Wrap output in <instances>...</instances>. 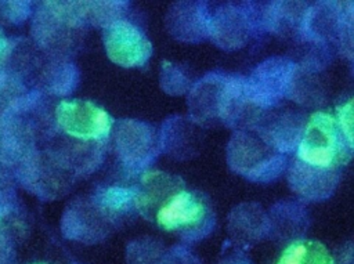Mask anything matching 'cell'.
<instances>
[{"label": "cell", "mask_w": 354, "mask_h": 264, "mask_svg": "<svg viewBox=\"0 0 354 264\" xmlns=\"http://www.w3.org/2000/svg\"><path fill=\"white\" fill-rule=\"evenodd\" d=\"M188 109L191 120L203 127L224 124L246 129L259 113L246 98L245 77L216 72L192 84Z\"/></svg>", "instance_id": "6da1fadb"}, {"label": "cell", "mask_w": 354, "mask_h": 264, "mask_svg": "<svg viewBox=\"0 0 354 264\" xmlns=\"http://www.w3.org/2000/svg\"><path fill=\"white\" fill-rule=\"evenodd\" d=\"M76 1H43L33 14L32 36L39 48L57 59H68L83 43L86 32Z\"/></svg>", "instance_id": "7a4b0ae2"}, {"label": "cell", "mask_w": 354, "mask_h": 264, "mask_svg": "<svg viewBox=\"0 0 354 264\" xmlns=\"http://www.w3.org/2000/svg\"><path fill=\"white\" fill-rule=\"evenodd\" d=\"M296 151L301 162L336 170L354 153L337 119L326 112H314L308 117Z\"/></svg>", "instance_id": "3957f363"}, {"label": "cell", "mask_w": 354, "mask_h": 264, "mask_svg": "<svg viewBox=\"0 0 354 264\" xmlns=\"http://www.w3.org/2000/svg\"><path fill=\"white\" fill-rule=\"evenodd\" d=\"M232 171L253 182L274 181L286 167V156L266 142L253 129L234 131L227 145Z\"/></svg>", "instance_id": "277c9868"}, {"label": "cell", "mask_w": 354, "mask_h": 264, "mask_svg": "<svg viewBox=\"0 0 354 264\" xmlns=\"http://www.w3.org/2000/svg\"><path fill=\"white\" fill-rule=\"evenodd\" d=\"M153 220L160 228L178 232L187 242L205 238L214 225V214L207 199L184 188L159 207Z\"/></svg>", "instance_id": "5b68a950"}, {"label": "cell", "mask_w": 354, "mask_h": 264, "mask_svg": "<svg viewBox=\"0 0 354 264\" xmlns=\"http://www.w3.org/2000/svg\"><path fill=\"white\" fill-rule=\"evenodd\" d=\"M15 180L30 194L43 200L66 195L75 184L73 170L53 151L36 149L14 169Z\"/></svg>", "instance_id": "8992f818"}, {"label": "cell", "mask_w": 354, "mask_h": 264, "mask_svg": "<svg viewBox=\"0 0 354 264\" xmlns=\"http://www.w3.org/2000/svg\"><path fill=\"white\" fill-rule=\"evenodd\" d=\"M40 101V93L28 95L7 115L0 117V162L15 169L37 148V122L29 113Z\"/></svg>", "instance_id": "52a82bcc"}, {"label": "cell", "mask_w": 354, "mask_h": 264, "mask_svg": "<svg viewBox=\"0 0 354 264\" xmlns=\"http://www.w3.org/2000/svg\"><path fill=\"white\" fill-rule=\"evenodd\" d=\"M57 130L75 141L105 144L113 130L112 116L86 100H62L55 106Z\"/></svg>", "instance_id": "ba28073f"}, {"label": "cell", "mask_w": 354, "mask_h": 264, "mask_svg": "<svg viewBox=\"0 0 354 264\" xmlns=\"http://www.w3.org/2000/svg\"><path fill=\"white\" fill-rule=\"evenodd\" d=\"M296 73V64L285 57L264 59L245 77L249 104L259 112L274 108L283 97L290 94Z\"/></svg>", "instance_id": "9c48e42d"}, {"label": "cell", "mask_w": 354, "mask_h": 264, "mask_svg": "<svg viewBox=\"0 0 354 264\" xmlns=\"http://www.w3.org/2000/svg\"><path fill=\"white\" fill-rule=\"evenodd\" d=\"M115 152L129 173H140L160 152V137L148 123L123 119L113 126Z\"/></svg>", "instance_id": "30bf717a"}, {"label": "cell", "mask_w": 354, "mask_h": 264, "mask_svg": "<svg viewBox=\"0 0 354 264\" xmlns=\"http://www.w3.org/2000/svg\"><path fill=\"white\" fill-rule=\"evenodd\" d=\"M113 224L115 220L91 198H77L64 211L61 231L71 241L91 245L104 241L112 232Z\"/></svg>", "instance_id": "8fae6325"}, {"label": "cell", "mask_w": 354, "mask_h": 264, "mask_svg": "<svg viewBox=\"0 0 354 264\" xmlns=\"http://www.w3.org/2000/svg\"><path fill=\"white\" fill-rule=\"evenodd\" d=\"M108 58L123 68H140L152 55V44L145 33L127 19H120L102 32Z\"/></svg>", "instance_id": "7c38bea8"}, {"label": "cell", "mask_w": 354, "mask_h": 264, "mask_svg": "<svg viewBox=\"0 0 354 264\" xmlns=\"http://www.w3.org/2000/svg\"><path fill=\"white\" fill-rule=\"evenodd\" d=\"M260 23V17L252 8H246V3H227L212 11L209 37L223 50H235L246 44Z\"/></svg>", "instance_id": "4fadbf2b"}, {"label": "cell", "mask_w": 354, "mask_h": 264, "mask_svg": "<svg viewBox=\"0 0 354 264\" xmlns=\"http://www.w3.org/2000/svg\"><path fill=\"white\" fill-rule=\"evenodd\" d=\"M306 123L303 115L295 109L271 108L264 115L259 113L248 129H253L266 142L285 155L297 149Z\"/></svg>", "instance_id": "5bb4252c"}, {"label": "cell", "mask_w": 354, "mask_h": 264, "mask_svg": "<svg viewBox=\"0 0 354 264\" xmlns=\"http://www.w3.org/2000/svg\"><path fill=\"white\" fill-rule=\"evenodd\" d=\"M210 15L205 1H176L166 14V28L180 41L199 43L209 37Z\"/></svg>", "instance_id": "9a60e30c"}, {"label": "cell", "mask_w": 354, "mask_h": 264, "mask_svg": "<svg viewBox=\"0 0 354 264\" xmlns=\"http://www.w3.org/2000/svg\"><path fill=\"white\" fill-rule=\"evenodd\" d=\"M340 170L308 164L296 159L288 169L290 189L300 198L311 202L328 199L336 189Z\"/></svg>", "instance_id": "2e32d148"}, {"label": "cell", "mask_w": 354, "mask_h": 264, "mask_svg": "<svg viewBox=\"0 0 354 264\" xmlns=\"http://www.w3.org/2000/svg\"><path fill=\"white\" fill-rule=\"evenodd\" d=\"M184 182L180 177L162 171H148L141 177L136 207L148 220L155 218L159 207L176 192L183 189Z\"/></svg>", "instance_id": "e0dca14e"}, {"label": "cell", "mask_w": 354, "mask_h": 264, "mask_svg": "<svg viewBox=\"0 0 354 264\" xmlns=\"http://www.w3.org/2000/svg\"><path fill=\"white\" fill-rule=\"evenodd\" d=\"M228 231L241 243H254L270 234V220L259 205L243 203L231 211Z\"/></svg>", "instance_id": "ac0fdd59"}, {"label": "cell", "mask_w": 354, "mask_h": 264, "mask_svg": "<svg viewBox=\"0 0 354 264\" xmlns=\"http://www.w3.org/2000/svg\"><path fill=\"white\" fill-rule=\"evenodd\" d=\"M192 120L188 122L184 117H170L163 123L160 137V149L167 155L185 159L192 155L195 148V130Z\"/></svg>", "instance_id": "d6986e66"}, {"label": "cell", "mask_w": 354, "mask_h": 264, "mask_svg": "<svg viewBox=\"0 0 354 264\" xmlns=\"http://www.w3.org/2000/svg\"><path fill=\"white\" fill-rule=\"evenodd\" d=\"M41 87L58 97L69 95L79 83V70L76 65L68 59L53 58L47 64L46 69L41 73Z\"/></svg>", "instance_id": "ffe728a7"}, {"label": "cell", "mask_w": 354, "mask_h": 264, "mask_svg": "<svg viewBox=\"0 0 354 264\" xmlns=\"http://www.w3.org/2000/svg\"><path fill=\"white\" fill-rule=\"evenodd\" d=\"M77 11L86 25L106 28L120 19H124L129 3L122 0H94L76 1Z\"/></svg>", "instance_id": "44dd1931"}, {"label": "cell", "mask_w": 354, "mask_h": 264, "mask_svg": "<svg viewBox=\"0 0 354 264\" xmlns=\"http://www.w3.org/2000/svg\"><path fill=\"white\" fill-rule=\"evenodd\" d=\"M277 264H335V260L321 242L296 239L282 250Z\"/></svg>", "instance_id": "7402d4cb"}, {"label": "cell", "mask_w": 354, "mask_h": 264, "mask_svg": "<svg viewBox=\"0 0 354 264\" xmlns=\"http://www.w3.org/2000/svg\"><path fill=\"white\" fill-rule=\"evenodd\" d=\"M138 189L136 187H120L111 185L106 188L97 189L91 199L98 205L106 214L113 220L122 213H127L130 209L136 207Z\"/></svg>", "instance_id": "603a6c76"}, {"label": "cell", "mask_w": 354, "mask_h": 264, "mask_svg": "<svg viewBox=\"0 0 354 264\" xmlns=\"http://www.w3.org/2000/svg\"><path fill=\"white\" fill-rule=\"evenodd\" d=\"M28 232V218L17 196L0 198V235L12 245L22 241Z\"/></svg>", "instance_id": "cb8c5ba5"}, {"label": "cell", "mask_w": 354, "mask_h": 264, "mask_svg": "<svg viewBox=\"0 0 354 264\" xmlns=\"http://www.w3.org/2000/svg\"><path fill=\"white\" fill-rule=\"evenodd\" d=\"M28 93L26 86L17 70L0 66V117L12 111Z\"/></svg>", "instance_id": "d4e9b609"}, {"label": "cell", "mask_w": 354, "mask_h": 264, "mask_svg": "<svg viewBox=\"0 0 354 264\" xmlns=\"http://www.w3.org/2000/svg\"><path fill=\"white\" fill-rule=\"evenodd\" d=\"M166 253L163 245L153 238H140L126 249L127 264H159Z\"/></svg>", "instance_id": "484cf974"}, {"label": "cell", "mask_w": 354, "mask_h": 264, "mask_svg": "<svg viewBox=\"0 0 354 264\" xmlns=\"http://www.w3.org/2000/svg\"><path fill=\"white\" fill-rule=\"evenodd\" d=\"M159 82L162 90L170 95H183L192 87L191 79L185 70L180 65L167 61L162 62Z\"/></svg>", "instance_id": "4316f807"}, {"label": "cell", "mask_w": 354, "mask_h": 264, "mask_svg": "<svg viewBox=\"0 0 354 264\" xmlns=\"http://www.w3.org/2000/svg\"><path fill=\"white\" fill-rule=\"evenodd\" d=\"M32 14L30 1H0V19L3 22L19 25L24 23Z\"/></svg>", "instance_id": "83f0119b"}, {"label": "cell", "mask_w": 354, "mask_h": 264, "mask_svg": "<svg viewBox=\"0 0 354 264\" xmlns=\"http://www.w3.org/2000/svg\"><path fill=\"white\" fill-rule=\"evenodd\" d=\"M336 119L342 127V131L354 151V95L336 109Z\"/></svg>", "instance_id": "f1b7e54d"}, {"label": "cell", "mask_w": 354, "mask_h": 264, "mask_svg": "<svg viewBox=\"0 0 354 264\" xmlns=\"http://www.w3.org/2000/svg\"><path fill=\"white\" fill-rule=\"evenodd\" d=\"M159 264H201V261L184 246H174L166 250Z\"/></svg>", "instance_id": "f546056e"}, {"label": "cell", "mask_w": 354, "mask_h": 264, "mask_svg": "<svg viewBox=\"0 0 354 264\" xmlns=\"http://www.w3.org/2000/svg\"><path fill=\"white\" fill-rule=\"evenodd\" d=\"M14 173L8 166L0 162V198L15 195L14 192Z\"/></svg>", "instance_id": "4dcf8cb0"}, {"label": "cell", "mask_w": 354, "mask_h": 264, "mask_svg": "<svg viewBox=\"0 0 354 264\" xmlns=\"http://www.w3.org/2000/svg\"><path fill=\"white\" fill-rule=\"evenodd\" d=\"M14 260V245L0 235V264H11Z\"/></svg>", "instance_id": "1f68e13d"}, {"label": "cell", "mask_w": 354, "mask_h": 264, "mask_svg": "<svg viewBox=\"0 0 354 264\" xmlns=\"http://www.w3.org/2000/svg\"><path fill=\"white\" fill-rule=\"evenodd\" d=\"M335 264H354V242H348L342 247Z\"/></svg>", "instance_id": "d6a6232c"}, {"label": "cell", "mask_w": 354, "mask_h": 264, "mask_svg": "<svg viewBox=\"0 0 354 264\" xmlns=\"http://www.w3.org/2000/svg\"><path fill=\"white\" fill-rule=\"evenodd\" d=\"M14 50V43L4 35L3 29L0 28V66L4 62V59L12 54Z\"/></svg>", "instance_id": "836d02e7"}, {"label": "cell", "mask_w": 354, "mask_h": 264, "mask_svg": "<svg viewBox=\"0 0 354 264\" xmlns=\"http://www.w3.org/2000/svg\"><path fill=\"white\" fill-rule=\"evenodd\" d=\"M218 264H252L248 258L242 257V256H238V254H234V256H230L227 258H224L223 261H220Z\"/></svg>", "instance_id": "e575fe53"}, {"label": "cell", "mask_w": 354, "mask_h": 264, "mask_svg": "<svg viewBox=\"0 0 354 264\" xmlns=\"http://www.w3.org/2000/svg\"><path fill=\"white\" fill-rule=\"evenodd\" d=\"M32 264H44V263H32Z\"/></svg>", "instance_id": "d590c367"}, {"label": "cell", "mask_w": 354, "mask_h": 264, "mask_svg": "<svg viewBox=\"0 0 354 264\" xmlns=\"http://www.w3.org/2000/svg\"><path fill=\"white\" fill-rule=\"evenodd\" d=\"M75 264H77V263H75Z\"/></svg>", "instance_id": "8d00e7d4"}]
</instances>
